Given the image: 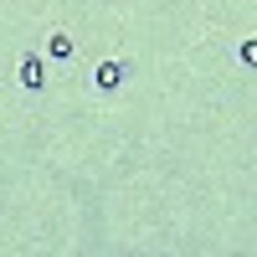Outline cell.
<instances>
[{"mask_svg": "<svg viewBox=\"0 0 257 257\" xmlns=\"http://www.w3.org/2000/svg\"><path fill=\"white\" fill-rule=\"evenodd\" d=\"M123 82H128V62L123 57H103L98 67H93V88L98 93H118Z\"/></svg>", "mask_w": 257, "mask_h": 257, "instance_id": "6da1fadb", "label": "cell"}, {"mask_svg": "<svg viewBox=\"0 0 257 257\" xmlns=\"http://www.w3.org/2000/svg\"><path fill=\"white\" fill-rule=\"evenodd\" d=\"M16 82H21V88H26V93H41V88H47V62L26 52V57L16 62Z\"/></svg>", "mask_w": 257, "mask_h": 257, "instance_id": "7a4b0ae2", "label": "cell"}, {"mask_svg": "<svg viewBox=\"0 0 257 257\" xmlns=\"http://www.w3.org/2000/svg\"><path fill=\"white\" fill-rule=\"evenodd\" d=\"M72 52H77V41H72L67 31H52V36H47V57H52V62H67Z\"/></svg>", "mask_w": 257, "mask_h": 257, "instance_id": "3957f363", "label": "cell"}]
</instances>
